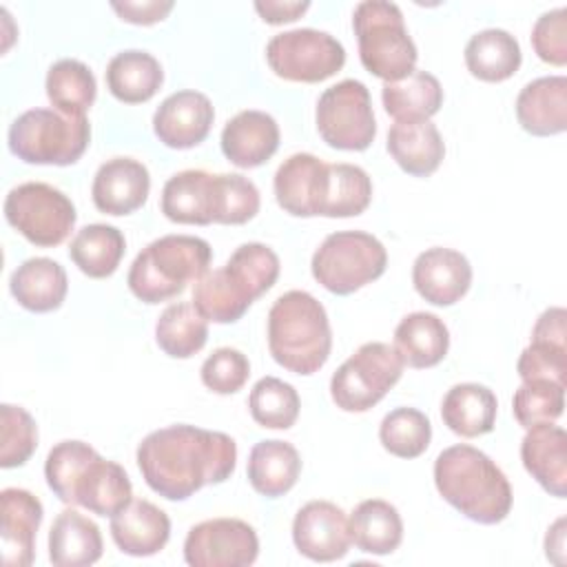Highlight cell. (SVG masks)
Instances as JSON below:
<instances>
[{"label": "cell", "mask_w": 567, "mask_h": 567, "mask_svg": "<svg viewBox=\"0 0 567 567\" xmlns=\"http://www.w3.org/2000/svg\"><path fill=\"white\" fill-rule=\"evenodd\" d=\"M135 458L155 494L166 501H186L204 485L230 478L237 465V443L224 432L179 423L146 434Z\"/></svg>", "instance_id": "6da1fadb"}, {"label": "cell", "mask_w": 567, "mask_h": 567, "mask_svg": "<svg viewBox=\"0 0 567 567\" xmlns=\"http://www.w3.org/2000/svg\"><path fill=\"white\" fill-rule=\"evenodd\" d=\"M434 485L445 503L481 525H496L512 509L514 496L503 470L465 443L450 445L436 456Z\"/></svg>", "instance_id": "7a4b0ae2"}, {"label": "cell", "mask_w": 567, "mask_h": 567, "mask_svg": "<svg viewBox=\"0 0 567 567\" xmlns=\"http://www.w3.org/2000/svg\"><path fill=\"white\" fill-rule=\"evenodd\" d=\"M277 277L279 257L270 246L259 241L241 244L221 268L208 270L195 281L193 306L208 321L235 323L255 299L272 288Z\"/></svg>", "instance_id": "3957f363"}, {"label": "cell", "mask_w": 567, "mask_h": 567, "mask_svg": "<svg viewBox=\"0 0 567 567\" xmlns=\"http://www.w3.org/2000/svg\"><path fill=\"white\" fill-rule=\"evenodd\" d=\"M268 350L295 374H315L330 357L332 330L328 312L306 290H288L268 310Z\"/></svg>", "instance_id": "277c9868"}, {"label": "cell", "mask_w": 567, "mask_h": 567, "mask_svg": "<svg viewBox=\"0 0 567 567\" xmlns=\"http://www.w3.org/2000/svg\"><path fill=\"white\" fill-rule=\"evenodd\" d=\"M210 244L195 235H164L133 259L126 284L144 303L177 297L190 281H199L210 266Z\"/></svg>", "instance_id": "5b68a950"}, {"label": "cell", "mask_w": 567, "mask_h": 567, "mask_svg": "<svg viewBox=\"0 0 567 567\" xmlns=\"http://www.w3.org/2000/svg\"><path fill=\"white\" fill-rule=\"evenodd\" d=\"M352 29L359 60L383 82L408 78L416 66V44L405 29L401 9L388 0H363L354 7Z\"/></svg>", "instance_id": "8992f818"}, {"label": "cell", "mask_w": 567, "mask_h": 567, "mask_svg": "<svg viewBox=\"0 0 567 567\" xmlns=\"http://www.w3.org/2000/svg\"><path fill=\"white\" fill-rule=\"evenodd\" d=\"M9 151L27 164L69 166L75 164L89 142L86 115H64L55 109H29L9 126Z\"/></svg>", "instance_id": "52a82bcc"}, {"label": "cell", "mask_w": 567, "mask_h": 567, "mask_svg": "<svg viewBox=\"0 0 567 567\" xmlns=\"http://www.w3.org/2000/svg\"><path fill=\"white\" fill-rule=\"evenodd\" d=\"M385 266V246L365 230L330 233L310 261L312 277L332 295H352L379 279Z\"/></svg>", "instance_id": "ba28073f"}, {"label": "cell", "mask_w": 567, "mask_h": 567, "mask_svg": "<svg viewBox=\"0 0 567 567\" xmlns=\"http://www.w3.org/2000/svg\"><path fill=\"white\" fill-rule=\"evenodd\" d=\"M403 365L394 346L368 341L337 368L330 379V396L343 412H368L396 385Z\"/></svg>", "instance_id": "9c48e42d"}, {"label": "cell", "mask_w": 567, "mask_h": 567, "mask_svg": "<svg viewBox=\"0 0 567 567\" xmlns=\"http://www.w3.org/2000/svg\"><path fill=\"white\" fill-rule=\"evenodd\" d=\"M4 217L27 241L42 248L60 246L73 230V202L51 184L24 182L4 197Z\"/></svg>", "instance_id": "30bf717a"}, {"label": "cell", "mask_w": 567, "mask_h": 567, "mask_svg": "<svg viewBox=\"0 0 567 567\" xmlns=\"http://www.w3.org/2000/svg\"><path fill=\"white\" fill-rule=\"evenodd\" d=\"M266 60L281 80L317 84L343 69L346 49L328 31L303 27L272 35L266 44Z\"/></svg>", "instance_id": "8fae6325"}, {"label": "cell", "mask_w": 567, "mask_h": 567, "mask_svg": "<svg viewBox=\"0 0 567 567\" xmlns=\"http://www.w3.org/2000/svg\"><path fill=\"white\" fill-rule=\"evenodd\" d=\"M315 120L321 140L339 151H365L377 135L370 91L352 78L328 86L319 95Z\"/></svg>", "instance_id": "7c38bea8"}, {"label": "cell", "mask_w": 567, "mask_h": 567, "mask_svg": "<svg viewBox=\"0 0 567 567\" xmlns=\"http://www.w3.org/2000/svg\"><path fill=\"white\" fill-rule=\"evenodd\" d=\"M257 554V532L241 518L202 520L184 540V560L190 567H248Z\"/></svg>", "instance_id": "4fadbf2b"}, {"label": "cell", "mask_w": 567, "mask_h": 567, "mask_svg": "<svg viewBox=\"0 0 567 567\" xmlns=\"http://www.w3.org/2000/svg\"><path fill=\"white\" fill-rule=\"evenodd\" d=\"M162 213L175 224L208 226L221 221L224 190L221 173L188 168L166 179L162 188Z\"/></svg>", "instance_id": "5bb4252c"}, {"label": "cell", "mask_w": 567, "mask_h": 567, "mask_svg": "<svg viewBox=\"0 0 567 567\" xmlns=\"http://www.w3.org/2000/svg\"><path fill=\"white\" fill-rule=\"evenodd\" d=\"M292 543L301 556L315 563L343 558L352 545L346 512L330 501L306 503L295 514Z\"/></svg>", "instance_id": "9a60e30c"}, {"label": "cell", "mask_w": 567, "mask_h": 567, "mask_svg": "<svg viewBox=\"0 0 567 567\" xmlns=\"http://www.w3.org/2000/svg\"><path fill=\"white\" fill-rule=\"evenodd\" d=\"M328 164L312 153H295L275 173L277 204L295 217L323 215L328 195Z\"/></svg>", "instance_id": "2e32d148"}, {"label": "cell", "mask_w": 567, "mask_h": 567, "mask_svg": "<svg viewBox=\"0 0 567 567\" xmlns=\"http://www.w3.org/2000/svg\"><path fill=\"white\" fill-rule=\"evenodd\" d=\"M215 109L210 100L193 89L171 93L153 115V131L168 148H193L210 133Z\"/></svg>", "instance_id": "e0dca14e"}, {"label": "cell", "mask_w": 567, "mask_h": 567, "mask_svg": "<svg viewBox=\"0 0 567 567\" xmlns=\"http://www.w3.org/2000/svg\"><path fill=\"white\" fill-rule=\"evenodd\" d=\"M412 284L427 303L452 306L470 290L472 266L463 252L434 246L414 259Z\"/></svg>", "instance_id": "ac0fdd59"}, {"label": "cell", "mask_w": 567, "mask_h": 567, "mask_svg": "<svg viewBox=\"0 0 567 567\" xmlns=\"http://www.w3.org/2000/svg\"><path fill=\"white\" fill-rule=\"evenodd\" d=\"M44 507L38 496L22 487H4L0 492L2 518V563L7 567H29L35 558V534L40 529Z\"/></svg>", "instance_id": "d6986e66"}, {"label": "cell", "mask_w": 567, "mask_h": 567, "mask_svg": "<svg viewBox=\"0 0 567 567\" xmlns=\"http://www.w3.org/2000/svg\"><path fill=\"white\" fill-rule=\"evenodd\" d=\"M151 175L148 168L133 157L106 159L91 184V197L100 213L128 215L142 208L148 199Z\"/></svg>", "instance_id": "ffe728a7"}, {"label": "cell", "mask_w": 567, "mask_h": 567, "mask_svg": "<svg viewBox=\"0 0 567 567\" xmlns=\"http://www.w3.org/2000/svg\"><path fill=\"white\" fill-rule=\"evenodd\" d=\"M277 120L257 109L239 111L221 128V153L239 168H257L266 164L279 148Z\"/></svg>", "instance_id": "44dd1931"}, {"label": "cell", "mask_w": 567, "mask_h": 567, "mask_svg": "<svg viewBox=\"0 0 567 567\" xmlns=\"http://www.w3.org/2000/svg\"><path fill=\"white\" fill-rule=\"evenodd\" d=\"M111 536L122 554L153 556L171 538V518L146 498H133L122 512L111 516Z\"/></svg>", "instance_id": "7402d4cb"}, {"label": "cell", "mask_w": 567, "mask_h": 567, "mask_svg": "<svg viewBox=\"0 0 567 567\" xmlns=\"http://www.w3.org/2000/svg\"><path fill=\"white\" fill-rule=\"evenodd\" d=\"M520 461L532 478L551 496L567 494V432L545 423L529 427L520 441Z\"/></svg>", "instance_id": "603a6c76"}, {"label": "cell", "mask_w": 567, "mask_h": 567, "mask_svg": "<svg viewBox=\"0 0 567 567\" xmlns=\"http://www.w3.org/2000/svg\"><path fill=\"white\" fill-rule=\"evenodd\" d=\"M516 117L529 135L563 133L567 128V78L545 75L527 82L516 97Z\"/></svg>", "instance_id": "cb8c5ba5"}, {"label": "cell", "mask_w": 567, "mask_h": 567, "mask_svg": "<svg viewBox=\"0 0 567 567\" xmlns=\"http://www.w3.org/2000/svg\"><path fill=\"white\" fill-rule=\"evenodd\" d=\"M388 153L408 175L427 177L441 166L445 142L430 120L394 122L388 131Z\"/></svg>", "instance_id": "d4e9b609"}, {"label": "cell", "mask_w": 567, "mask_h": 567, "mask_svg": "<svg viewBox=\"0 0 567 567\" xmlns=\"http://www.w3.org/2000/svg\"><path fill=\"white\" fill-rule=\"evenodd\" d=\"M9 290L24 310L51 312L62 306L69 290V279L55 259L31 257L13 270Z\"/></svg>", "instance_id": "484cf974"}, {"label": "cell", "mask_w": 567, "mask_h": 567, "mask_svg": "<svg viewBox=\"0 0 567 567\" xmlns=\"http://www.w3.org/2000/svg\"><path fill=\"white\" fill-rule=\"evenodd\" d=\"M104 543L100 527L75 509L55 516L49 529V560L55 567H86L102 558Z\"/></svg>", "instance_id": "4316f807"}, {"label": "cell", "mask_w": 567, "mask_h": 567, "mask_svg": "<svg viewBox=\"0 0 567 567\" xmlns=\"http://www.w3.org/2000/svg\"><path fill=\"white\" fill-rule=\"evenodd\" d=\"M246 472L257 494L266 498H279L295 487L301 474V456L288 441H259L248 454Z\"/></svg>", "instance_id": "83f0119b"}, {"label": "cell", "mask_w": 567, "mask_h": 567, "mask_svg": "<svg viewBox=\"0 0 567 567\" xmlns=\"http://www.w3.org/2000/svg\"><path fill=\"white\" fill-rule=\"evenodd\" d=\"M498 412L496 394L481 383H456L441 403L443 423L463 439H476L494 430Z\"/></svg>", "instance_id": "f1b7e54d"}, {"label": "cell", "mask_w": 567, "mask_h": 567, "mask_svg": "<svg viewBox=\"0 0 567 567\" xmlns=\"http://www.w3.org/2000/svg\"><path fill=\"white\" fill-rule=\"evenodd\" d=\"M394 348L405 365L434 368L450 350L447 326L434 312H410L394 330Z\"/></svg>", "instance_id": "f546056e"}, {"label": "cell", "mask_w": 567, "mask_h": 567, "mask_svg": "<svg viewBox=\"0 0 567 567\" xmlns=\"http://www.w3.org/2000/svg\"><path fill=\"white\" fill-rule=\"evenodd\" d=\"M131 501L133 485L126 470L97 454L75 487V505H82L97 516H115Z\"/></svg>", "instance_id": "4dcf8cb0"}, {"label": "cell", "mask_w": 567, "mask_h": 567, "mask_svg": "<svg viewBox=\"0 0 567 567\" xmlns=\"http://www.w3.org/2000/svg\"><path fill=\"white\" fill-rule=\"evenodd\" d=\"M350 540L359 551L388 556L403 540V520L399 509L383 498L361 501L350 518Z\"/></svg>", "instance_id": "1f68e13d"}, {"label": "cell", "mask_w": 567, "mask_h": 567, "mask_svg": "<svg viewBox=\"0 0 567 567\" xmlns=\"http://www.w3.org/2000/svg\"><path fill=\"white\" fill-rule=\"evenodd\" d=\"M162 82V64L148 51H120L106 66V86L111 95L124 104L148 102L159 91Z\"/></svg>", "instance_id": "d6a6232c"}, {"label": "cell", "mask_w": 567, "mask_h": 567, "mask_svg": "<svg viewBox=\"0 0 567 567\" xmlns=\"http://www.w3.org/2000/svg\"><path fill=\"white\" fill-rule=\"evenodd\" d=\"M518 40L505 29H483L465 44L467 71L483 82H503L520 66Z\"/></svg>", "instance_id": "836d02e7"}, {"label": "cell", "mask_w": 567, "mask_h": 567, "mask_svg": "<svg viewBox=\"0 0 567 567\" xmlns=\"http://www.w3.org/2000/svg\"><path fill=\"white\" fill-rule=\"evenodd\" d=\"M381 100L385 113L396 122H421L439 113L443 104V89L432 73L414 69L403 80L385 82Z\"/></svg>", "instance_id": "e575fe53"}, {"label": "cell", "mask_w": 567, "mask_h": 567, "mask_svg": "<svg viewBox=\"0 0 567 567\" xmlns=\"http://www.w3.org/2000/svg\"><path fill=\"white\" fill-rule=\"evenodd\" d=\"M126 250V239L111 224H89L71 239L69 257L91 279L111 277Z\"/></svg>", "instance_id": "d590c367"}, {"label": "cell", "mask_w": 567, "mask_h": 567, "mask_svg": "<svg viewBox=\"0 0 567 567\" xmlns=\"http://www.w3.org/2000/svg\"><path fill=\"white\" fill-rule=\"evenodd\" d=\"M44 89L55 111L75 117L86 115L97 95L93 71L73 58H62L49 66Z\"/></svg>", "instance_id": "8d00e7d4"}, {"label": "cell", "mask_w": 567, "mask_h": 567, "mask_svg": "<svg viewBox=\"0 0 567 567\" xmlns=\"http://www.w3.org/2000/svg\"><path fill=\"white\" fill-rule=\"evenodd\" d=\"M155 341L168 357L188 359L206 346L208 319L199 315L193 301L171 303L155 323Z\"/></svg>", "instance_id": "74e56055"}, {"label": "cell", "mask_w": 567, "mask_h": 567, "mask_svg": "<svg viewBox=\"0 0 567 567\" xmlns=\"http://www.w3.org/2000/svg\"><path fill=\"white\" fill-rule=\"evenodd\" d=\"M299 408L301 401L297 390L277 377H261L248 396L252 421L268 430L292 427L299 416Z\"/></svg>", "instance_id": "f35d334b"}, {"label": "cell", "mask_w": 567, "mask_h": 567, "mask_svg": "<svg viewBox=\"0 0 567 567\" xmlns=\"http://www.w3.org/2000/svg\"><path fill=\"white\" fill-rule=\"evenodd\" d=\"M328 195L321 217L361 215L372 199V179L357 164H328Z\"/></svg>", "instance_id": "ab89813d"}, {"label": "cell", "mask_w": 567, "mask_h": 567, "mask_svg": "<svg viewBox=\"0 0 567 567\" xmlns=\"http://www.w3.org/2000/svg\"><path fill=\"white\" fill-rule=\"evenodd\" d=\"M381 445L399 458L421 456L432 441V423L416 408H394L379 425Z\"/></svg>", "instance_id": "60d3db41"}, {"label": "cell", "mask_w": 567, "mask_h": 567, "mask_svg": "<svg viewBox=\"0 0 567 567\" xmlns=\"http://www.w3.org/2000/svg\"><path fill=\"white\" fill-rule=\"evenodd\" d=\"M97 452L84 441L55 443L44 461V478L49 489L66 505H75V487Z\"/></svg>", "instance_id": "b9f144b4"}, {"label": "cell", "mask_w": 567, "mask_h": 567, "mask_svg": "<svg viewBox=\"0 0 567 567\" xmlns=\"http://www.w3.org/2000/svg\"><path fill=\"white\" fill-rule=\"evenodd\" d=\"M565 410V388L549 381H523L514 392L512 412L525 430L554 423Z\"/></svg>", "instance_id": "7bdbcfd3"}, {"label": "cell", "mask_w": 567, "mask_h": 567, "mask_svg": "<svg viewBox=\"0 0 567 567\" xmlns=\"http://www.w3.org/2000/svg\"><path fill=\"white\" fill-rule=\"evenodd\" d=\"M0 421V465L4 470L20 467L38 447V425L24 408L11 403H2Z\"/></svg>", "instance_id": "ee69618b"}, {"label": "cell", "mask_w": 567, "mask_h": 567, "mask_svg": "<svg viewBox=\"0 0 567 567\" xmlns=\"http://www.w3.org/2000/svg\"><path fill=\"white\" fill-rule=\"evenodd\" d=\"M250 374V363L244 352L235 348H217L202 363V383L215 394H235L244 388Z\"/></svg>", "instance_id": "f6af8a7d"}, {"label": "cell", "mask_w": 567, "mask_h": 567, "mask_svg": "<svg viewBox=\"0 0 567 567\" xmlns=\"http://www.w3.org/2000/svg\"><path fill=\"white\" fill-rule=\"evenodd\" d=\"M518 377L523 381H549L565 388L567 346L549 341H532L518 357Z\"/></svg>", "instance_id": "bcb514c9"}, {"label": "cell", "mask_w": 567, "mask_h": 567, "mask_svg": "<svg viewBox=\"0 0 567 567\" xmlns=\"http://www.w3.org/2000/svg\"><path fill=\"white\" fill-rule=\"evenodd\" d=\"M532 47L536 55L554 66L567 64V9L545 11L532 27Z\"/></svg>", "instance_id": "7dc6e473"}, {"label": "cell", "mask_w": 567, "mask_h": 567, "mask_svg": "<svg viewBox=\"0 0 567 567\" xmlns=\"http://www.w3.org/2000/svg\"><path fill=\"white\" fill-rule=\"evenodd\" d=\"M113 11L120 16V20L124 22H131V24H155V22H162L168 11L173 9V2L171 0H146V2H111Z\"/></svg>", "instance_id": "c3c4849f"}, {"label": "cell", "mask_w": 567, "mask_h": 567, "mask_svg": "<svg viewBox=\"0 0 567 567\" xmlns=\"http://www.w3.org/2000/svg\"><path fill=\"white\" fill-rule=\"evenodd\" d=\"M310 9L308 0H257L255 11L261 16L268 24H284L295 22Z\"/></svg>", "instance_id": "681fc988"}, {"label": "cell", "mask_w": 567, "mask_h": 567, "mask_svg": "<svg viewBox=\"0 0 567 567\" xmlns=\"http://www.w3.org/2000/svg\"><path fill=\"white\" fill-rule=\"evenodd\" d=\"M565 319L567 312L560 306L547 308L534 323L532 328V341H549V343H560L567 346V330H565Z\"/></svg>", "instance_id": "f907efd6"}, {"label": "cell", "mask_w": 567, "mask_h": 567, "mask_svg": "<svg viewBox=\"0 0 567 567\" xmlns=\"http://www.w3.org/2000/svg\"><path fill=\"white\" fill-rule=\"evenodd\" d=\"M545 554L551 563L563 565L565 563V518H558L545 536Z\"/></svg>", "instance_id": "816d5d0a"}]
</instances>
